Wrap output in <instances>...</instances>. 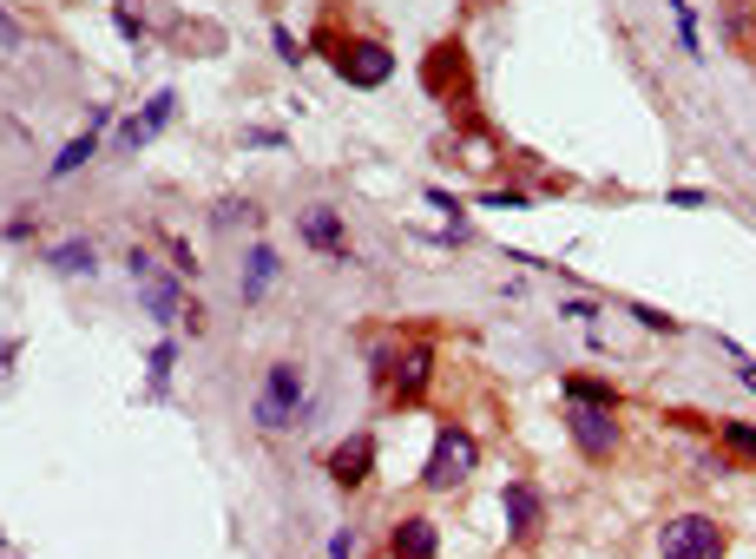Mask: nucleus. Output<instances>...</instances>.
Here are the masks:
<instances>
[{
  "mask_svg": "<svg viewBox=\"0 0 756 559\" xmlns=\"http://www.w3.org/2000/svg\"><path fill=\"white\" fill-rule=\"evenodd\" d=\"M474 461H481L474 434H468V428H441V434H434V454H428V468H421V481L434 493H448L474 474Z\"/></svg>",
  "mask_w": 756,
  "mask_h": 559,
  "instance_id": "nucleus-1",
  "label": "nucleus"
},
{
  "mask_svg": "<svg viewBox=\"0 0 756 559\" xmlns=\"http://www.w3.org/2000/svg\"><path fill=\"white\" fill-rule=\"evenodd\" d=\"M658 559H724V527L710 513H678L658 533Z\"/></svg>",
  "mask_w": 756,
  "mask_h": 559,
  "instance_id": "nucleus-2",
  "label": "nucleus"
},
{
  "mask_svg": "<svg viewBox=\"0 0 756 559\" xmlns=\"http://www.w3.org/2000/svg\"><path fill=\"white\" fill-rule=\"evenodd\" d=\"M303 409V375H296V362H276L271 375H264V402H257V421L264 428H289Z\"/></svg>",
  "mask_w": 756,
  "mask_h": 559,
  "instance_id": "nucleus-3",
  "label": "nucleus"
},
{
  "mask_svg": "<svg viewBox=\"0 0 756 559\" xmlns=\"http://www.w3.org/2000/svg\"><path fill=\"white\" fill-rule=\"evenodd\" d=\"M389 72H395L389 47H375V40H355V47H343V79H348V86H382Z\"/></svg>",
  "mask_w": 756,
  "mask_h": 559,
  "instance_id": "nucleus-4",
  "label": "nucleus"
},
{
  "mask_svg": "<svg viewBox=\"0 0 756 559\" xmlns=\"http://www.w3.org/2000/svg\"><path fill=\"white\" fill-rule=\"evenodd\" d=\"M572 434H579V448L586 454H612L619 448V428L606 409H586V402H572Z\"/></svg>",
  "mask_w": 756,
  "mask_h": 559,
  "instance_id": "nucleus-5",
  "label": "nucleus"
},
{
  "mask_svg": "<svg viewBox=\"0 0 756 559\" xmlns=\"http://www.w3.org/2000/svg\"><path fill=\"white\" fill-rule=\"evenodd\" d=\"M369 461H375V441H369V434H348L343 448L330 454V481H343V488H362V481H369Z\"/></svg>",
  "mask_w": 756,
  "mask_h": 559,
  "instance_id": "nucleus-6",
  "label": "nucleus"
},
{
  "mask_svg": "<svg viewBox=\"0 0 756 559\" xmlns=\"http://www.w3.org/2000/svg\"><path fill=\"white\" fill-rule=\"evenodd\" d=\"M296 231H303L310 251H343V244H348V237H343V210H330V205H310L303 217H296Z\"/></svg>",
  "mask_w": 756,
  "mask_h": 559,
  "instance_id": "nucleus-7",
  "label": "nucleus"
},
{
  "mask_svg": "<svg viewBox=\"0 0 756 559\" xmlns=\"http://www.w3.org/2000/svg\"><path fill=\"white\" fill-rule=\"evenodd\" d=\"M283 277V264H276L271 244H251V257H244V303H264Z\"/></svg>",
  "mask_w": 756,
  "mask_h": 559,
  "instance_id": "nucleus-8",
  "label": "nucleus"
},
{
  "mask_svg": "<svg viewBox=\"0 0 756 559\" xmlns=\"http://www.w3.org/2000/svg\"><path fill=\"white\" fill-rule=\"evenodd\" d=\"M428 369H434V350L414 343V350L402 355V369H395V395H402V402H414V395L428 389Z\"/></svg>",
  "mask_w": 756,
  "mask_h": 559,
  "instance_id": "nucleus-9",
  "label": "nucleus"
},
{
  "mask_svg": "<svg viewBox=\"0 0 756 559\" xmlns=\"http://www.w3.org/2000/svg\"><path fill=\"white\" fill-rule=\"evenodd\" d=\"M171 112H178V99H171V92H158V99H151V106H145L138 119H126V133H119V145H145L151 133H158V126H165V119H171Z\"/></svg>",
  "mask_w": 756,
  "mask_h": 559,
  "instance_id": "nucleus-10",
  "label": "nucleus"
},
{
  "mask_svg": "<svg viewBox=\"0 0 756 559\" xmlns=\"http://www.w3.org/2000/svg\"><path fill=\"white\" fill-rule=\"evenodd\" d=\"M461 67H468V60H461V47L428 53V72H421V79H428V92H454V86H461Z\"/></svg>",
  "mask_w": 756,
  "mask_h": 559,
  "instance_id": "nucleus-11",
  "label": "nucleus"
},
{
  "mask_svg": "<svg viewBox=\"0 0 756 559\" xmlns=\"http://www.w3.org/2000/svg\"><path fill=\"white\" fill-rule=\"evenodd\" d=\"M395 559H434V527L428 520H402L395 527Z\"/></svg>",
  "mask_w": 756,
  "mask_h": 559,
  "instance_id": "nucleus-12",
  "label": "nucleus"
},
{
  "mask_svg": "<svg viewBox=\"0 0 756 559\" xmlns=\"http://www.w3.org/2000/svg\"><path fill=\"white\" fill-rule=\"evenodd\" d=\"M507 520H513V540H527L533 520H540V493H533V488H507Z\"/></svg>",
  "mask_w": 756,
  "mask_h": 559,
  "instance_id": "nucleus-13",
  "label": "nucleus"
},
{
  "mask_svg": "<svg viewBox=\"0 0 756 559\" xmlns=\"http://www.w3.org/2000/svg\"><path fill=\"white\" fill-rule=\"evenodd\" d=\"M566 395H572V402H586V409H612V402H619V389H612V382H599V375H566Z\"/></svg>",
  "mask_w": 756,
  "mask_h": 559,
  "instance_id": "nucleus-14",
  "label": "nucleus"
},
{
  "mask_svg": "<svg viewBox=\"0 0 756 559\" xmlns=\"http://www.w3.org/2000/svg\"><path fill=\"white\" fill-rule=\"evenodd\" d=\"M145 310H151L158 323H171V316L185 310V290H178L171 277H151V290H145Z\"/></svg>",
  "mask_w": 756,
  "mask_h": 559,
  "instance_id": "nucleus-15",
  "label": "nucleus"
},
{
  "mask_svg": "<svg viewBox=\"0 0 756 559\" xmlns=\"http://www.w3.org/2000/svg\"><path fill=\"white\" fill-rule=\"evenodd\" d=\"M92 145H99V133H79L72 145H60V158H53V178H67V171H79V165L92 158Z\"/></svg>",
  "mask_w": 756,
  "mask_h": 559,
  "instance_id": "nucleus-16",
  "label": "nucleus"
},
{
  "mask_svg": "<svg viewBox=\"0 0 756 559\" xmlns=\"http://www.w3.org/2000/svg\"><path fill=\"white\" fill-rule=\"evenodd\" d=\"M53 264H60V271H72V277H92V244H60V251H53Z\"/></svg>",
  "mask_w": 756,
  "mask_h": 559,
  "instance_id": "nucleus-17",
  "label": "nucleus"
},
{
  "mask_svg": "<svg viewBox=\"0 0 756 559\" xmlns=\"http://www.w3.org/2000/svg\"><path fill=\"white\" fill-rule=\"evenodd\" d=\"M171 362H178V350H171V343H158V350H151V395H165V375H171Z\"/></svg>",
  "mask_w": 756,
  "mask_h": 559,
  "instance_id": "nucleus-18",
  "label": "nucleus"
},
{
  "mask_svg": "<svg viewBox=\"0 0 756 559\" xmlns=\"http://www.w3.org/2000/svg\"><path fill=\"white\" fill-rule=\"evenodd\" d=\"M724 441H730L737 454H750V461H756V428H744V421H730V428H724Z\"/></svg>",
  "mask_w": 756,
  "mask_h": 559,
  "instance_id": "nucleus-19",
  "label": "nucleus"
},
{
  "mask_svg": "<svg viewBox=\"0 0 756 559\" xmlns=\"http://www.w3.org/2000/svg\"><path fill=\"white\" fill-rule=\"evenodd\" d=\"M217 224H257V205H244V198H230V205H217Z\"/></svg>",
  "mask_w": 756,
  "mask_h": 559,
  "instance_id": "nucleus-20",
  "label": "nucleus"
},
{
  "mask_svg": "<svg viewBox=\"0 0 756 559\" xmlns=\"http://www.w3.org/2000/svg\"><path fill=\"white\" fill-rule=\"evenodd\" d=\"M638 323H645V330H678V323H671L665 310H645V303H638Z\"/></svg>",
  "mask_w": 756,
  "mask_h": 559,
  "instance_id": "nucleus-21",
  "label": "nucleus"
},
{
  "mask_svg": "<svg viewBox=\"0 0 756 559\" xmlns=\"http://www.w3.org/2000/svg\"><path fill=\"white\" fill-rule=\"evenodd\" d=\"M355 553V533H336V547H330V559H348Z\"/></svg>",
  "mask_w": 756,
  "mask_h": 559,
  "instance_id": "nucleus-22",
  "label": "nucleus"
},
{
  "mask_svg": "<svg viewBox=\"0 0 756 559\" xmlns=\"http://www.w3.org/2000/svg\"><path fill=\"white\" fill-rule=\"evenodd\" d=\"M737 375H744V382H750V389H756V362H750V355H744V350H737Z\"/></svg>",
  "mask_w": 756,
  "mask_h": 559,
  "instance_id": "nucleus-23",
  "label": "nucleus"
},
{
  "mask_svg": "<svg viewBox=\"0 0 756 559\" xmlns=\"http://www.w3.org/2000/svg\"><path fill=\"white\" fill-rule=\"evenodd\" d=\"M0 40H20V27H13V20H7V13H0Z\"/></svg>",
  "mask_w": 756,
  "mask_h": 559,
  "instance_id": "nucleus-24",
  "label": "nucleus"
},
{
  "mask_svg": "<svg viewBox=\"0 0 756 559\" xmlns=\"http://www.w3.org/2000/svg\"><path fill=\"white\" fill-rule=\"evenodd\" d=\"M0 547H7V540H0Z\"/></svg>",
  "mask_w": 756,
  "mask_h": 559,
  "instance_id": "nucleus-25",
  "label": "nucleus"
}]
</instances>
